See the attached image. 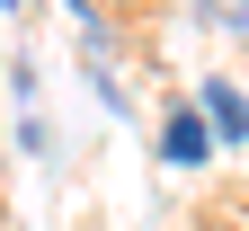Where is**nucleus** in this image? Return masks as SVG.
Wrapping results in <instances>:
<instances>
[{
  "mask_svg": "<svg viewBox=\"0 0 249 231\" xmlns=\"http://www.w3.org/2000/svg\"><path fill=\"white\" fill-rule=\"evenodd\" d=\"M196 107H205V124H213V142H249V98H240L231 80H205Z\"/></svg>",
  "mask_w": 249,
  "mask_h": 231,
  "instance_id": "1",
  "label": "nucleus"
},
{
  "mask_svg": "<svg viewBox=\"0 0 249 231\" xmlns=\"http://www.w3.org/2000/svg\"><path fill=\"white\" fill-rule=\"evenodd\" d=\"M213 151V124H205V107H169V124H160V160H205Z\"/></svg>",
  "mask_w": 249,
  "mask_h": 231,
  "instance_id": "2",
  "label": "nucleus"
},
{
  "mask_svg": "<svg viewBox=\"0 0 249 231\" xmlns=\"http://www.w3.org/2000/svg\"><path fill=\"white\" fill-rule=\"evenodd\" d=\"M205 9H213V27H223V36L249 45V0H205Z\"/></svg>",
  "mask_w": 249,
  "mask_h": 231,
  "instance_id": "3",
  "label": "nucleus"
},
{
  "mask_svg": "<svg viewBox=\"0 0 249 231\" xmlns=\"http://www.w3.org/2000/svg\"><path fill=\"white\" fill-rule=\"evenodd\" d=\"M71 9H80V18H89V27H98V0H71Z\"/></svg>",
  "mask_w": 249,
  "mask_h": 231,
  "instance_id": "4",
  "label": "nucleus"
},
{
  "mask_svg": "<svg viewBox=\"0 0 249 231\" xmlns=\"http://www.w3.org/2000/svg\"><path fill=\"white\" fill-rule=\"evenodd\" d=\"M0 9H27V0H0Z\"/></svg>",
  "mask_w": 249,
  "mask_h": 231,
  "instance_id": "5",
  "label": "nucleus"
}]
</instances>
